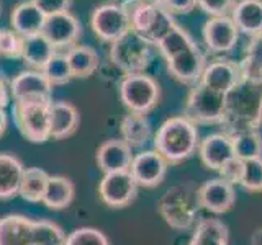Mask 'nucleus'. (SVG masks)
Here are the masks:
<instances>
[{
  "label": "nucleus",
  "mask_w": 262,
  "mask_h": 245,
  "mask_svg": "<svg viewBox=\"0 0 262 245\" xmlns=\"http://www.w3.org/2000/svg\"><path fill=\"white\" fill-rule=\"evenodd\" d=\"M220 126L229 136L262 126V80L243 77L225 93V113Z\"/></svg>",
  "instance_id": "nucleus-1"
},
{
  "label": "nucleus",
  "mask_w": 262,
  "mask_h": 245,
  "mask_svg": "<svg viewBox=\"0 0 262 245\" xmlns=\"http://www.w3.org/2000/svg\"><path fill=\"white\" fill-rule=\"evenodd\" d=\"M7 125H8V116H7V111L5 108L0 106V137L4 136L5 129H7Z\"/></svg>",
  "instance_id": "nucleus-42"
},
{
  "label": "nucleus",
  "mask_w": 262,
  "mask_h": 245,
  "mask_svg": "<svg viewBox=\"0 0 262 245\" xmlns=\"http://www.w3.org/2000/svg\"><path fill=\"white\" fill-rule=\"evenodd\" d=\"M121 139L131 149L144 145L152 134L149 118L141 113H128L120 122Z\"/></svg>",
  "instance_id": "nucleus-26"
},
{
  "label": "nucleus",
  "mask_w": 262,
  "mask_h": 245,
  "mask_svg": "<svg viewBox=\"0 0 262 245\" xmlns=\"http://www.w3.org/2000/svg\"><path fill=\"white\" fill-rule=\"evenodd\" d=\"M200 137L196 125L185 116H172L159 126L154 134V151L167 163H180L199 151Z\"/></svg>",
  "instance_id": "nucleus-3"
},
{
  "label": "nucleus",
  "mask_w": 262,
  "mask_h": 245,
  "mask_svg": "<svg viewBox=\"0 0 262 245\" xmlns=\"http://www.w3.org/2000/svg\"><path fill=\"white\" fill-rule=\"evenodd\" d=\"M162 7L172 15H188L199 7V0H164Z\"/></svg>",
  "instance_id": "nucleus-41"
},
{
  "label": "nucleus",
  "mask_w": 262,
  "mask_h": 245,
  "mask_svg": "<svg viewBox=\"0 0 262 245\" xmlns=\"http://www.w3.org/2000/svg\"><path fill=\"white\" fill-rule=\"evenodd\" d=\"M51 102L13 103L15 125L25 139L33 144H43L51 139Z\"/></svg>",
  "instance_id": "nucleus-7"
},
{
  "label": "nucleus",
  "mask_w": 262,
  "mask_h": 245,
  "mask_svg": "<svg viewBox=\"0 0 262 245\" xmlns=\"http://www.w3.org/2000/svg\"><path fill=\"white\" fill-rule=\"evenodd\" d=\"M231 18L239 33L249 38L262 35V0H237Z\"/></svg>",
  "instance_id": "nucleus-22"
},
{
  "label": "nucleus",
  "mask_w": 262,
  "mask_h": 245,
  "mask_svg": "<svg viewBox=\"0 0 262 245\" xmlns=\"http://www.w3.org/2000/svg\"><path fill=\"white\" fill-rule=\"evenodd\" d=\"M80 122V114L77 108L69 102H53L51 103V139H66L77 131Z\"/></svg>",
  "instance_id": "nucleus-23"
},
{
  "label": "nucleus",
  "mask_w": 262,
  "mask_h": 245,
  "mask_svg": "<svg viewBox=\"0 0 262 245\" xmlns=\"http://www.w3.org/2000/svg\"><path fill=\"white\" fill-rule=\"evenodd\" d=\"M207 64V57H205L202 49L196 44L172 56L170 59L166 61L167 72L170 74V77L185 85L199 84Z\"/></svg>",
  "instance_id": "nucleus-15"
},
{
  "label": "nucleus",
  "mask_w": 262,
  "mask_h": 245,
  "mask_svg": "<svg viewBox=\"0 0 262 245\" xmlns=\"http://www.w3.org/2000/svg\"><path fill=\"white\" fill-rule=\"evenodd\" d=\"M199 155L203 162V165L211 170H220L228 160L234 157L233 139L226 133H215L210 134L200 141Z\"/></svg>",
  "instance_id": "nucleus-19"
},
{
  "label": "nucleus",
  "mask_w": 262,
  "mask_h": 245,
  "mask_svg": "<svg viewBox=\"0 0 262 245\" xmlns=\"http://www.w3.org/2000/svg\"><path fill=\"white\" fill-rule=\"evenodd\" d=\"M239 30L231 16H215L203 24L202 36L205 46L213 54H228L239 41Z\"/></svg>",
  "instance_id": "nucleus-13"
},
{
  "label": "nucleus",
  "mask_w": 262,
  "mask_h": 245,
  "mask_svg": "<svg viewBox=\"0 0 262 245\" xmlns=\"http://www.w3.org/2000/svg\"><path fill=\"white\" fill-rule=\"evenodd\" d=\"M154 44L146 41L135 31H128L125 36L110 44V62L123 76L143 74L152 62Z\"/></svg>",
  "instance_id": "nucleus-5"
},
{
  "label": "nucleus",
  "mask_w": 262,
  "mask_h": 245,
  "mask_svg": "<svg viewBox=\"0 0 262 245\" xmlns=\"http://www.w3.org/2000/svg\"><path fill=\"white\" fill-rule=\"evenodd\" d=\"M196 203L203 209H207L213 214H223L233 208L236 201V191L234 185L223 178H213L205 182L199 191H196Z\"/></svg>",
  "instance_id": "nucleus-16"
},
{
  "label": "nucleus",
  "mask_w": 262,
  "mask_h": 245,
  "mask_svg": "<svg viewBox=\"0 0 262 245\" xmlns=\"http://www.w3.org/2000/svg\"><path fill=\"white\" fill-rule=\"evenodd\" d=\"M33 4H35L46 16H51L56 13L71 12L74 0H33Z\"/></svg>",
  "instance_id": "nucleus-40"
},
{
  "label": "nucleus",
  "mask_w": 262,
  "mask_h": 245,
  "mask_svg": "<svg viewBox=\"0 0 262 245\" xmlns=\"http://www.w3.org/2000/svg\"><path fill=\"white\" fill-rule=\"evenodd\" d=\"M41 72L45 74V77L49 80V84L53 87L66 85L74 79L71 67H69V62H68V57H66V53H56Z\"/></svg>",
  "instance_id": "nucleus-34"
},
{
  "label": "nucleus",
  "mask_w": 262,
  "mask_h": 245,
  "mask_svg": "<svg viewBox=\"0 0 262 245\" xmlns=\"http://www.w3.org/2000/svg\"><path fill=\"white\" fill-rule=\"evenodd\" d=\"M143 2L152 4V5H162V2H164V0H143Z\"/></svg>",
  "instance_id": "nucleus-44"
},
{
  "label": "nucleus",
  "mask_w": 262,
  "mask_h": 245,
  "mask_svg": "<svg viewBox=\"0 0 262 245\" xmlns=\"http://www.w3.org/2000/svg\"><path fill=\"white\" fill-rule=\"evenodd\" d=\"M196 43L190 36V33H188L187 30H184L180 24H177L169 35H166L158 44H156V49H158V51L161 53V56L167 61L172 56L182 53V51H185V49L192 47Z\"/></svg>",
  "instance_id": "nucleus-33"
},
{
  "label": "nucleus",
  "mask_w": 262,
  "mask_h": 245,
  "mask_svg": "<svg viewBox=\"0 0 262 245\" xmlns=\"http://www.w3.org/2000/svg\"><path fill=\"white\" fill-rule=\"evenodd\" d=\"M228 227L218 219H202L196 223L188 245H228Z\"/></svg>",
  "instance_id": "nucleus-29"
},
{
  "label": "nucleus",
  "mask_w": 262,
  "mask_h": 245,
  "mask_svg": "<svg viewBox=\"0 0 262 245\" xmlns=\"http://www.w3.org/2000/svg\"><path fill=\"white\" fill-rule=\"evenodd\" d=\"M46 21V15L33 4V0H23L12 8L10 24L20 36L27 38L43 33Z\"/></svg>",
  "instance_id": "nucleus-21"
},
{
  "label": "nucleus",
  "mask_w": 262,
  "mask_h": 245,
  "mask_svg": "<svg viewBox=\"0 0 262 245\" xmlns=\"http://www.w3.org/2000/svg\"><path fill=\"white\" fill-rule=\"evenodd\" d=\"M225 113V93L203 84L192 85L187 95L184 116L193 125H221Z\"/></svg>",
  "instance_id": "nucleus-8"
},
{
  "label": "nucleus",
  "mask_w": 262,
  "mask_h": 245,
  "mask_svg": "<svg viewBox=\"0 0 262 245\" xmlns=\"http://www.w3.org/2000/svg\"><path fill=\"white\" fill-rule=\"evenodd\" d=\"M69 67L74 79H87L100 67V57L94 47L77 44L66 51Z\"/></svg>",
  "instance_id": "nucleus-27"
},
{
  "label": "nucleus",
  "mask_w": 262,
  "mask_h": 245,
  "mask_svg": "<svg viewBox=\"0 0 262 245\" xmlns=\"http://www.w3.org/2000/svg\"><path fill=\"white\" fill-rule=\"evenodd\" d=\"M49 177L51 175H48V172H45L39 167L25 168L21 182H20L18 194L23 200H27L30 203H39L43 200V194L46 191Z\"/></svg>",
  "instance_id": "nucleus-30"
},
{
  "label": "nucleus",
  "mask_w": 262,
  "mask_h": 245,
  "mask_svg": "<svg viewBox=\"0 0 262 245\" xmlns=\"http://www.w3.org/2000/svg\"><path fill=\"white\" fill-rule=\"evenodd\" d=\"M120 100L129 113L147 114L158 106L161 100V87L154 77L143 74L123 76L120 80Z\"/></svg>",
  "instance_id": "nucleus-6"
},
{
  "label": "nucleus",
  "mask_w": 262,
  "mask_h": 245,
  "mask_svg": "<svg viewBox=\"0 0 262 245\" xmlns=\"http://www.w3.org/2000/svg\"><path fill=\"white\" fill-rule=\"evenodd\" d=\"M62 229L51 220L8 214L0 219V245H66Z\"/></svg>",
  "instance_id": "nucleus-2"
},
{
  "label": "nucleus",
  "mask_w": 262,
  "mask_h": 245,
  "mask_svg": "<svg viewBox=\"0 0 262 245\" xmlns=\"http://www.w3.org/2000/svg\"><path fill=\"white\" fill-rule=\"evenodd\" d=\"M251 245H262V227L257 229L251 237Z\"/></svg>",
  "instance_id": "nucleus-43"
},
{
  "label": "nucleus",
  "mask_w": 262,
  "mask_h": 245,
  "mask_svg": "<svg viewBox=\"0 0 262 245\" xmlns=\"http://www.w3.org/2000/svg\"><path fill=\"white\" fill-rule=\"evenodd\" d=\"M196 200L193 201L187 186H172L161 196L158 211L176 231H185L196 220Z\"/></svg>",
  "instance_id": "nucleus-9"
},
{
  "label": "nucleus",
  "mask_w": 262,
  "mask_h": 245,
  "mask_svg": "<svg viewBox=\"0 0 262 245\" xmlns=\"http://www.w3.org/2000/svg\"><path fill=\"white\" fill-rule=\"evenodd\" d=\"M167 165L169 163L159 152L144 151V152L136 154L133 157V162H131V167H129V174L133 175L138 186L154 188L162 182L164 177H166Z\"/></svg>",
  "instance_id": "nucleus-17"
},
{
  "label": "nucleus",
  "mask_w": 262,
  "mask_h": 245,
  "mask_svg": "<svg viewBox=\"0 0 262 245\" xmlns=\"http://www.w3.org/2000/svg\"><path fill=\"white\" fill-rule=\"evenodd\" d=\"M10 96L13 103L23 102H51L53 85L41 70H23L10 82Z\"/></svg>",
  "instance_id": "nucleus-11"
},
{
  "label": "nucleus",
  "mask_w": 262,
  "mask_h": 245,
  "mask_svg": "<svg viewBox=\"0 0 262 245\" xmlns=\"http://www.w3.org/2000/svg\"><path fill=\"white\" fill-rule=\"evenodd\" d=\"M25 167L12 154L0 152V200H8L18 194Z\"/></svg>",
  "instance_id": "nucleus-25"
},
{
  "label": "nucleus",
  "mask_w": 262,
  "mask_h": 245,
  "mask_svg": "<svg viewBox=\"0 0 262 245\" xmlns=\"http://www.w3.org/2000/svg\"><path fill=\"white\" fill-rule=\"evenodd\" d=\"M243 79V70L239 62L226 59V57H218L207 64L200 84L207 85L208 88L216 90L220 93L229 92L237 82Z\"/></svg>",
  "instance_id": "nucleus-18"
},
{
  "label": "nucleus",
  "mask_w": 262,
  "mask_h": 245,
  "mask_svg": "<svg viewBox=\"0 0 262 245\" xmlns=\"http://www.w3.org/2000/svg\"><path fill=\"white\" fill-rule=\"evenodd\" d=\"M43 35L51 41L57 53L61 49L69 51L71 47L79 44L82 36V24L77 16L71 12L56 13L46 16Z\"/></svg>",
  "instance_id": "nucleus-12"
},
{
  "label": "nucleus",
  "mask_w": 262,
  "mask_h": 245,
  "mask_svg": "<svg viewBox=\"0 0 262 245\" xmlns=\"http://www.w3.org/2000/svg\"><path fill=\"white\" fill-rule=\"evenodd\" d=\"M23 49V36L12 28L0 30V56L10 57V59H18L21 57Z\"/></svg>",
  "instance_id": "nucleus-37"
},
{
  "label": "nucleus",
  "mask_w": 262,
  "mask_h": 245,
  "mask_svg": "<svg viewBox=\"0 0 262 245\" xmlns=\"http://www.w3.org/2000/svg\"><path fill=\"white\" fill-rule=\"evenodd\" d=\"M234 157L241 160H251L262 157V134L259 129L254 131H241V133L231 134Z\"/></svg>",
  "instance_id": "nucleus-31"
},
{
  "label": "nucleus",
  "mask_w": 262,
  "mask_h": 245,
  "mask_svg": "<svg viewBox=\"0 0 262 245\" xmlns=\"http://www.w3.org/2000/svg\"><path fill=\"white\" fill-rule=\"evenodd\" d=\"M243 162H244V170L239 185L251 193L262 191V157L243 160Z\"/></svg>",
  "instance_id": "nucleus-36"
},
{
  "label": "nucleus",
  "mask_w": 262,
  "mask_h": 245,
  "mask_svg": "<svg viewBox=\"0 0 262 245\" xmlns=\"http://www.w3.org/2000/svg\"><path fill=\"white\" fill-rule=\"evenodd\" d=\"M90 28L102 43H115L131 31L128 12L121 4L105 2L90 13Z\"/></svg>",
  "instance_id": "nucleus-10"
},
{
  "label": "nucleus",
  "mask_w": 262,
  "mask_h": 245,
  "mask_svg": "<svg viewBox=\"0 0 262 245\" xmlns=\"http://www.w3.org/2000/svg\"><path fill=\"white\" fill-rule=\"evenodd\" d=\"M56 47L43 33L23 38L21 59L33 70H43L49 59L56 54Z\"/></svg>",
  "instance_id": "nucleus-24"
},
{
  "label": "nucleus",
  "mask_w": 262,
  "mask_h": 245,
  "mask_svg": "<svg viewBox=\"0 0 262 245\" xmlns=\"http://www.w3.org/2000/svg\"><path fill=\"white\" fill-rule=\"evenodd\" d=\"M237 0H199V8L210 18L215 16H231Z\"/></svg>",
  "instance_id": "nucleus-38"
},
{
  "label": "nucleus",
  "mask_w": 262,
  "mask_h": 245,
  "mask_svg": "<svg viewBox=\"0 0 262 245\" xmlns=\"http://www.w3.org/2000/svg\"><path fill=\"white\" fill-rule=\"evenodd\" d=\"M121 5L128 12L131 31L154 46L177 27L176 18L162 5H152L143 0H126Z\"/></svg>",
  "instance_id": "nucleus-4"
},
{
  "label": "nucleus",
  "mask_w": 262,
  "mask_h": 245,
  "mask_svg": "<svg viewBox=\"0 0 262 245\" xmlns=\"http://www.w3.org/2000/svg\"><path fill=\"white\" fill-rule=\"evenodd\" d=\"M74 200V183L69 178L61 175H51L48 180L46 191L41 203L49 209H64L68 208Z\"/></svg>",
  "instance_id": "nucleus-28"
},
{
  "label": "nucleus",
  "mask_w": 262,
  "mask_h": 245,
  "mask_svg": "<svg viewBox=\"0 0 262 245\" xmlns=\"http://www.w3.org/2000/svg\"><path fill=\"white\" fill-rule=\"evenodd\" d=\"M138 183L133 175L126 172H115V174H105L98 193L102 201L110 208H125L136 198Z\"/></svg>",
  "instance_id": "nucleus-14"
},
{
  "label": "nucleus",
  "mask_w": 262,
  "mask_h": 245,
  "mask_svg": "<svg viewBox=\"0 0 262 245\" xmlns=\"http://www.w3.org/2000/svg\"><path fill=\"white\" fill-rule=\"evenodd\" d=\"M66 245H110V240L98 229L80 227L66 237Z\"/></svg>",
  "instance_id": "nucleus-35"
},
{
  "label": "nucleus",
  "mask_w": 262,
  "mask_h": 245,
  "mask_svg": "<svg viewBox=\"0 0 262 245\" xmlns=\"http://www.w3.org/2000/svg\"><path fill=\"white\" fill-rule=\"evenodd\" d=\"M2 12H4V5H2V0H0V18H2Z\"/></svg>",
  "instance_id": "nucleus-46"
},
{
  "label": "nucleus",
  "mask_w": 262,
  "mask_h": 245,
  "mask_svg": "<svg viewBox=\"0 0 262 245\" xmlns=\"http://www.w3.org/2000/svg\"><path fill=\"white\" fill-rule=\"evenodd\" d=\"M243 77L262 80V35L251 36L244 49V56L239 62Z\"/></svg>",
  "instance_id": "nucleus-32"
},
{
  "label": "nucleus",
  "mask_w": 262,
  "mask_h": 245,
  "mask_svg": "<svg viewBox=\"0 0 262 245\" xmlns=\"http://www.w3.org/2000/svg\"><path fill=\"white\" fill-rule=\"evenodd\" d=\"M131 147L123 139H110L103 142L97 151V165L103 174L126 172L133 162Z\"/></svg>",
  "instance_id": "nucleus-20"
},
{
  "label": "nucleus",
  "mask_w": 262,
  "mask_h": 245,
  "mask_svg": "<svg viewBox=\"0 0 262 245\" xmlns=\"http://www.w3.org/2000/svg\"><path fill=\"white\" fill-rule=\"evenodd\" d=\"M106 2H112V4H125L126 0H106Z\"/></svg>",
  "instance_id": "nucleus-45"
},
{
  "label": "nucleus",
  "mask_w": 262,
  "mask_h": 245,
  "mask_svg": "<svg viewBox=\"0 0 262 245\" xmlns=\"http://www.w3.org/2000/svg\"><path fill=\"white\" fill-rule=\"evenodd\" d=\"M243 170H244V162L237 157H233L231 160H228L223 167L218 172L223 180L229 182L231 185H239L243 178Z\"/></svg>",
  "instance_id": "nucleus-39"
}]
</instances>
